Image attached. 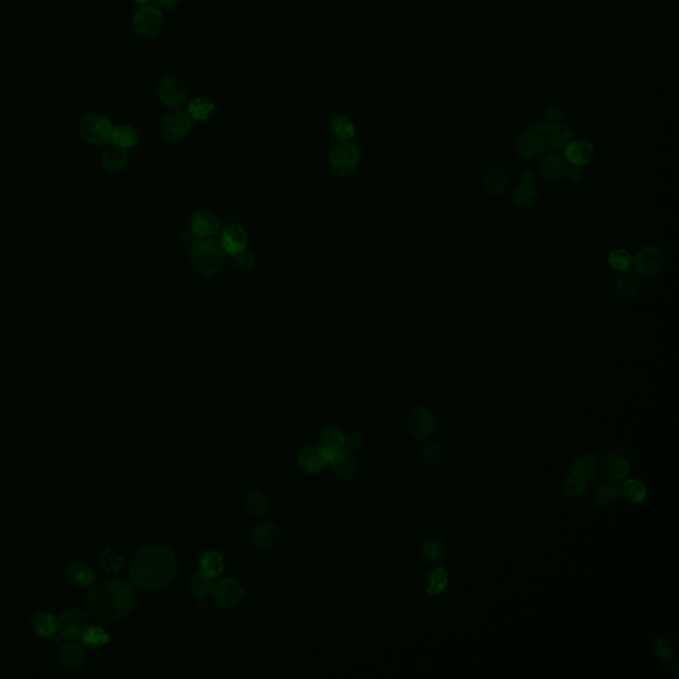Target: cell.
<instances>
[{
    "label": "cell",
    "instance_id": "47",
    "mask_svg": "<svg viewBox=\"0 0 679 679\" xmlns=\"http://www.w3.org/2000/svg\"><path fill=\"white\" fill-rule=\"evenodd\" d=\"M100 560H101L103 568L105 569L107 572H117L124 561L122 556H120L118 553L111 551V550L103 552L100 556Z\"/></svg>",
    "mask_w": 679,
    "mask_h": 679
},
{
    "label": "cell",
    "instance_id": "45",
    "mask_svg": "<svg viewBox=\"0 0 679 679\" xmlns=\"http://www.w3.org/2000/svg\"><path fill=\"white\" fill-rule=\"evenodd\" d=\"M651 650H653L654 656L657 658H660L661 661H670L674 656L676 646L670 638H667L665 636H658L651 643Z\"/></svg>",
    "mask_w": 679,
    "mask_h": 679
},
{
    "label": "cell",
    "instance_id": "18",
    "mask_svg": "<svg viewBox=\"0 0 679 679\" xmlns=\"http://www.w3.org/2000/svg\"><path fill=\"white\" fill-rule=\"evenodd\" d=\"M190 230L200 239L214 238L219 230V221L214 213L198 210L191 215Z\"/></svg>",
    "mask_w": 679,
    "mask_h": 679
},
{
    "label": "cell",
    "instance_id": "30",
    "mask_svg": "<svg viewBox=\"0 0 679 679\" xmlns=\"http://www.w3.org/2000/svg\"><path fill=\"white\" fill-rule=\"evenodd\" d=\"M31 630L40 638H51L56 634L57 630V620L45 612H35L31 616Z\"/></svg>",
    "mask_w": 679,
    "mask_h": 679
},
{
    "label": "cell",
    "instance_id": "10",
    "mask_svg": "<svg viewBox=\"0 0 679 679\" xmlns=\"http://www.w3.org/2000/svg\"><path fill=\"white\" fill-rule=\"evenodd\" d=\"M133 28L140 36L153 37L160 34L165 24L164 14L160 8L144 6L133 17Z\"/></svg>",
    "mask_w": 679,
    "mask_h": 679
},
{
    "label": "cell",
    "instance_id": "17",
    "mask_svg": "<svg viewBox=\"0 0 679 679\" xmlns=\"http://www.w3.org/2000/svg\"><path fill=\"white\" fill-rule=\"evenodd\" d=\"M219 243L226 255L237 257L248 248V234L241 224L234 223L223 230Z\"/></svg>",
    "mask_w": 679,
    "mask_h": 679
},
{
    "label": "cell",
    "instance_id": "52",
    "mask_svg": "<svg viewBox=\"0 0 679 679\" xmlns=\"http://www.w3.org/2000/svg\"><path fill=\"white\" fill-rule=\"evenodd\" d=\"M198 240H200V238L190 228L187 231H184V234H182V241H184V246H187V247L191 248Z\"/></svg>",
    "mask_w": 679,
    "mask_h": 679
},
{
    "label": "cell",
    "instance_id": "35",
    "mask_svg": "<svg viewBox=\"0 0 679 679\" xmlns=\"http://www.w3.org/2000/svg\"><path fill=\"white\" fill-rule=\"evenodd\" d=\"M449 584V573L447 570L442 567H435L431 569L426 579H424V592L431 596H440L442 594Z\"/></svg>",
    "mask_w": 679,
    "mask_h": 679
},
{
    "label": "cell",
    "instance_id": "20",
    "mask_svg": "<svg viewBox=\"0 0 679 679\" xmlns=\"http://www.w3.org/2000/svg\"><path fill=\"white\" fill-rule=\"evenodd\" d=\"M58 662L65 671H77L85 665L84 645L69 641L58 650Z\"/></svg>",
    "mask_w": 679,
    "mask_h": 679
},
{
    "label": "cell",
    "instance_id": "48",
    "mask_svg": "<svg viewBox=\"0 0 679 679\" xmlns=\"http://www.w3.org/2000/svg\"><path fill=\"white\" fill-rule=\"evenodd\" d=\"M364 443L363 434L358 431H350L347 435H344V443H343V450L347 453L357 451Z\"/></svg>",
    "mask_w": 679,
    "mask_h": 679
},
{
    "label": "cell",
    "instance_id": "14",
    "mask_svg": "<svg viewBox=\"0 0 679 679\" xmlns=\"http://www.w3.org/2000/svg\"><path fill=\"white\" fill-rule=\"evenodd\" d=\"M513 201L517 207L530 208L537 201L539 188L531 170H524L511 191Z\"/></svg>",
    "mask_w": 679,
    "mask_h": 679
},
{
    "label": "cell",
    "instance_id": "8",
    "mask_svg": "<svg viewBox=\"0 0 679 679\" xmlns=\"http://www.w3.org/2000/svg\"><path fill=\"white\" fill-rule=\"evenodd\" d=\"M88 626L89 625L85 613L77 607H72L65 610L57 618L56 634L61 640L76 641L77 638H81L83 633L87 630Z\"/></svg>",
    "mask_w": 679,
    "mask_h": 679
},
{
    "label": "cell",
    "instance_id": "27",
    "mask_svg": "<svg viewBox=\"0 0 679 679\" xmlns=\"http://www.w3.org/2000/svg\"><path fill=\"white\" fill-rule=\"evenodd\" d=\"M328 466L333 475L338 477L340 480H352L358 473L357 460L352 457L350 453H347L344 450H341L337 458L331 462Z\"/></svg>",
    "mask_w": 679,
    "mask_h": 679
},
{
    "label": "cell",
    "instance_id": "19",
    "mask_svg": "<svg viewBox=\"0 0 679 679\" xmlns=\"http://www.w3.org/2000/svg\"><path fill=\"white\" fill-rule=\"evenodd\" d=\"M569 473L589 484L599 475V457L596 453L579 455L570 464Z\"/></svg>",
    "mask_w": 679,
    "mask_h": 679
},
{
    "label": "cell",
    "instance_id": "1",
    "mask_svg": "<svg viewBox=\"0 0 679 679\" xmlns=\"http://www.w3.org/2000/svg\"><path fill=\"white\" fill-rule=\"evenodd\" d=\"M137 601V588L125 579H108L91 588L85 597L89 616L100 623H117L129 616Z\"/></svg>",
    "mask_w": 679,
    "mask_h": 679
},
{
    "label": "cell",
    "instance_id": "28",
    "mask_svg": "<svg viewBox=\"0 0 679 679\" xmlns=\"http://www.w3.org/2000/svg\"><path fill=\"white\" fill-rule=\"evenodd\" d=\"M508 184L510 177L502 169H493L487 171L482 178L483 190L493 197L502 195L508 188Z\"/></svg>",
    "mask_w": 679,
    "mask_h": 679
},
{
    "label": "cell",
    "instance_id": "43",
    "mask_svg": "<svg viewBox=\"0 0 679 679\" xmlns=\"http://www.w3.org/2000/svg\"><path fill=\"white\" fill-rule=\"evenodd\" d=\"M633 264V257L629 251H626L624 248H618V250H613L609 255H607V266L610 270L616 271V272H624V271H627Z\"/></svg>",
    "mask_w": 679,
    "mask_h": 679
},
{
    "label": "cell",
    "instance_id": "11",
    "mask_svg": "<svg viewBox=\"0 0 679 679\" xmlns=\"http://www.w3.org/2000/svg\"><path fill=\"white\" fill-rule=\"evenodd\" d=\"M630 471V459L623 450H612L599 462V474L607 482H620Z\"/></svg>",
    "mask_w": 679,
    "mask_h": 679
},
{
    "label": "cell",
    "instance_id": "39",
    "mask_svg": "<svg viewBox=\"0 0 679 679\" xmlns=\"http://www.w3.org/2000/svg\"><path fill=\"white\" fill-rule=\"evenodd\" d=\"M620 490L612 484H600L593 495V502L597 508H607L617 503Z\"/></svg>",
    "mask_w": 679,
    "mask_h": 679
},
{
    "label": "cell",
    "instance_id": "15",
    "mask_svg": "<svg viewBox=\"0 0 679 679\" xmlns=\"http://www.w3.org/2000/svg\"><path fill=\"white\" fill-rule=\"evenodd\" d=\"M546 147H547V144H546L544 136H541L540 133H537L533 129H528V130L523 131L515 142V149H516L517 155L523 160H527V161L539 158L544 153Z\"/></svg>",
    "mask_w": 679,
    "mask_h": 679
},
{
    "label": "cell",
    "instance_id": "31",
    "mask_svg": "<svg viewBox=\"0 0 679 679\" xmlns=\"http://www.w3.org/2000/svg\"><path fill=\"white\" fill-rule=\"evenodd\" d=\"M186 111L193 120V122H203L213 117V114L215 113V104L211 98L206 96H200L188 103Z\"/></svg>",
    "mask_w": 679,
    "mask_h": 679
},
{
    "label": "cell",
    "instance_id": "25",
    "mask_svg": "<svg viewBox=\"0 0 679 679\" xmlns=\"http://www.w3.org/2000/svg\"><path fill=\"white\" fill-rule=\"evenodd\" d=\"M252 543L259 551L271 550L279 540V530L271 521H260L252 530Z\"/></svg>",
    "mask_w": 679,
    "mask_h": 679
},
{
    "label": "cell",
    "instance_id": "40",
    "mask_svg": "<svg viewBox=\"0 0 679 679\" xmlns=\"http://www.w3.org/2000/svg\"><path fill=\"white\" fill-rule=\"evenodd\" d=\"M244 507H246V511L248 514L261 517V516L267 514L270 510V500L263 493L255 490V491H251L246 497Z\"/></svg>",
    "mask_w": 679,
    "mask_h": 679
},
{
    "label": "cell",
    "instance_id": "16",
    "mask_svg": "<svg viewBox=\"0 0 679 679\" xmlns=\"http://www.w3.org/2000/svg\"><path fill=\"white\" fill-rule=\"evenodd\" d=\"M211 596L223 609H234L240 605L244 597V590L235 580L226 579L214 584Z\"/></svg>",
    "mask_w": 679,
    "mask_h": 679
},
{
    "label": "cell",
    "instance_id": "54",
    "mask_svg": "<svg viewBox=\"0 0 679 679\" xmlns=\"http://www.w3.org/2000/svg\"><path fill=\"white\" fill-rule=\"evenodd\" d=\"M134 1H136L137 4H140L141 7H144V6H149V3H150L151 0H134Z\"/></svg>",
    "mask_w": 679,
    "mask_h": 679
},
{
    "label": "cell",
    "instance_id": "50",
    "mask_svg": "<svg viewBox=\"0 0 679 679\" xmlns=\"http://www.w3.org/2000/svg\"><path fill=\"white\" fill-rule=\"evenodd\" d=\"M234 257L237 259V263H238L239 267L243 268V270H250V268H252L255 266V257H254L252 252L248 251V248L244 250L243 252H240L237 257Z\"/></svg>",
    "mask_w": 679,
    "mask_h": 679
},
{
    "label": "cell",
    "instance_id": "12",
    "mask_svg": "<svg viewBox=\"0 0 679 679\" xmlns=\"http://www.w3.org/2000/svg\"><path fill=\"white\" fill-rule=\"evenodd\" d=\"M568 162L565 157L559 153H548L540 157L536 164L537 177L547 184H557L565 178Z\"/></svg>",
    "mask_w": 679,
    "mask_h": 679
},
{
    "label": "cell",
    "instance_id": "3",
    "mask_svg": "<svg viewBox=\"0 0 679 679\" xmlns=\"http://www.w3.org/2000/svg\"><path fill=\"white\" fill-rule=\"evenodd\" d=\"M190 250V263L198 275L211 279L221 272L226 254L219 240L200 239Z\"/></svg>",
    "mask_w": 679,
    "mask_h": 679
},
{
    "label": "cell",
    "instance_id": "9",
    "mask_svg": "<svg viewBox=\"0 0 679 679\" xmlns=\"http://www.w3.org/2000/svg\"><path fill=\"white\" fill-rule=\"evenodd\" d=\"M634 271L640 277H654L658 275L665 266V255L657 246H645L634 257Z\"/></svg>",
    "mask_w": 679,
    "mask_h": 679
},
{
    "label": "cell",
    "instance_id": "24",
    "mask_svg": "<svg viewBox=\"0 0 679 679\" xmlns=\"http://www.w3.org/2000/svg\"><path fill=\"white\" fill-rule=\"evenodd\" d=\"M128 162V153L125 149L117 147L116 144H108L101 154V165L105 171L117 174L122 171Z\"/></svg>",
    "mask_w": 679,
    "mask_h": 679
},
{
    "label": "cell",
    "instance_id": "2",
    "mask_svg": "<svg viewBox=\"0 0 679 679\" xmlns=\"http://www.w3.org/2000/svg\"><path fill=\"white\" fill-rule=\"evenodd\" d=\"M177 576V559L165 546H147L130 563V581L147 592H160Z\"/></svg>",
    "mask_w": 679,
    "mask_h": 679
},
{
    "label": "cell",
    "instance_id": "42",
    "mask_svg": "<svg viewBox=\"0 0 679 679\" xmlns=\"http://www.w3.org/2000/svg\"><path fill=\"white\" fill-rule=\"evenodd\" d=\"M588 486L585 482L577 479L576 477H573L570 473H568L564 479H563V494L564 496L569 499V500H579L580 497L587 494Z\"/></svg>",
    "mask_w": 679,
    "mask_h": 679
},
{
    "label": "cell",
    "instance_id": "22",
    "mask_svg": "<svg viewBox=\"0 0 679 679\" xmlns=\"http://www.w3.org/2000/svg\"><path fill=\"white\" fill-rule=\"evenodd\" d=\"M594 147L585 140H573L564 149V157L569 165L587 166L594 158Z\"/></svg>",
    "mask_w": 679,
    "mask_h": 679
},
{
    "label": "cell",
    "instance_id": "37",
    "mask_svg": "<svg viewBox=\"0 0 679 679\" xmlns=\"http://www.w3.org/2000/svg\"><path fill=\"white\" fill-rule=\"evenodd\" d=\"M620 495L624 496L629 503L640 504L646 499L647 488L638 479H627L620 487Z\"/></svg>",
    "mask_w": 679,
    "mask_h": 679
},
{
    "label": "cell",
    "instance_id": "6",
    "mask_svg": "<svg viewBox=\"0 0 679 679\" xmlns=\"http://www.w3.org/2000/svg\"><path fill=\"white\" fill-rule=\"evenodd\" d=\"M193 124L194 122L187 114V111L177 108L164 114V117L161 118L160 129L162 137L167 142L180 144L190 136L193 130Z\"/></svg>",
    "mask_w": 679,
    "mask_h": 679
},
{
    "label": "cell",
    "instance_id": "21",
    "mask_svg": "<svg viewBox=\"0 0 679 679\" xmlns=\"http://www.w3.org/2000/svg\"><path fill=\"white\" fill-rule=\"evenodd\" d=\"M64 577L74 587L88 588L94 583V572L85 560L72 561L64 570Z\"/></svg>",
    "mask_w": 679,
    "mask_h": 679
},
{
    "label": "cell",
    "instance_id": "26",
    "mask_svg": "<svg viewBox=\"0 0 679 679\" xmlns=\"http://www.w3.org/2000/svg\"><path fill=\"white\" fill-rule=\"evenodd\" d=\"M297 466L308 474L320 473L327 466L320 446H307L303 449L297 457Z\"/></svg>",
    "mask_w": 679,
    "mask_h": 679
},
{
    "label": "cell",
    "instance_id": "51",
    "mask_svg": "<svg viewBox=\"0 0 679 679\" xmlns=\"http://www.w3.org/2000/svg\"><path fill=\"white\" fill-rule=\"evenodd\" d=\"M565 178H568L570 182H580L584 178V171L581 166L570 165L567 166L565 171Z\"/></svg>",
    "mask_w": 679,
    "mask_h": 679
},
{
    "label": "cell",
    "instance_id": "33",
    "mask_svg": "<svg viewBox=\"0 0 679 679\" xmlns=\"http://www.w3.org/2000/svg\"><path fill=\"white\" fill-rule=\"evenodd\" d=\"M213 587H214L213 580L208 579V577H206L201 572L194 573L190 577V581H188L190 593L194 597L195 603L200 604V605H203L207 601L208 596H211Z\"/></svg>",
    "mask_w": 679,
    "mask_h": 679
},
{
    "label": "cell",
    "instance_id": "4",
    "mask_svg": "<svg viewBox=\"0 0 679 679\" xmlns=\"http://www.w3.org/2000/svg\"><path fill=\"white\" fill-rule=\"evenodd\" d=\"M361 150L353 140L337 141L328 151V166L338 177L352 175L360 165Z\"/></svg>",
    "mask_w": 679,
    "mask_h": 679
},
{
    "label": "cell",
    "instance_id": "7",
    "mask_svg": "<svg viewBox=\"0 0 679 679\" xmlns=\"http://www.w3.org/2000/svg\"><path fill=\"white\" fill-rule=\"evenodd\" d=\"M158 97L165 107L177 109L188 101L190 91L182 78L169 74L162 77L158 83Z\"/></svg>",
    "mask_w": 679,
    "mask_h": 679
},
{
    "label": "cell",
    "instance_id": "53",
    "mask_svg": "<svg viewBox=\"0 0 679 679\" xmlns=\"http://www.w3.org/2000/svg\"><path fill=\"white\" fill-rule=\"evenodd\" d=\"M161 10H173L178 6L180 0H155Z\"/></svg>",
    "mask_w": 679,
    "mask_h": 679
},
{
    "label": "cell",
    "instance_id": "34",
    "mask_svg": "<svg viewBox=\"0 0 679 679\" xmlns=\"http://www.w3.org/2000/svg\"><path fill=\"white\" fill-rule=\"evenodd\" d=\"M421 554L424 561L429 564H441L442 561L446 559V546L440 537L430 536L423 540L421 546Z\"/></svg>",
    "mask_w": 679,
    "mask_h": 679
},
{
    "label": "cell",
    "instance_id": "41",
    "mask_svg": "<svg viewBox=\"0 0 679 679\" xmlns=\"http://www.w3.org/2000/svg\"><path fill=\"white\" fill-rule=\"evenodd\" d=\"M80 640L88 649H100L109 643V634L101 626H88Z\"/></svg>",
    "mask_w": 679,
    "mask_h": 679
},
{
    "label": "cell",
    "instance_id": "23",
    "mask_svg": "<svg viewBox=\"0 0 679 679\" xmlns=\"http://www.w3.org/2000/svg\"><path fill=\"white\" fill-rule=\"evenodd\" d=\"M614 294L621 300H630L641 290V279L636 272H620L613 283Z\"/></svg>",
    "mask_w": 679,
    "mask_h": 679
},
{
    "label": "cell",
    "instance_id": "49",
    "mask_svg": "<svg viewBox=\"0 0 679 679\" xmlns=\"http://www.w3.org/2000/svg\"><path fill=\"white\" fill-rule=\"evenodd\" d=\"M544 116H546V122L548 125H551V127L563 124V121L565 118V113H564V111L561 108H559V107H550L546 111Z\"/></svg>",
    "mask_w": 679,
    "mask_h": 679
},
{
    "label": "cell",
    "instance_id": "32",
    "mask_svg": "<svg viewBox=\"0 0 679 679\" xmlns=\"http://www.w3.org/2000/svg\"><path fill=\"white\" fill-rule=\"evenodd\" d=\"M223 570H224V560L219 552H203L200 557V572L202 574L214 580L221 576Z\"/></svg>",
    "mask_w": 679,
    "mask_h": 679
},
{
    "label": "cell",
    "instance_id": "13",
    "mask_svg": "<svg viewBox=\"0 0 679 679\" xmlns=\"http://www.w3.org/2000/svg\"><path fill=\"white\" fill-rule=\"evenodd\" d=\"M437 427V420L431 409L420 406L414 409L407 418V430L416 440L430 438Z\"/></svg>",
    "mask_w": 679,
    "mask_h": 679
},
{
    "label": "cell",
    "instance_id": "5",
    "mask_svg": "<svg viewBox=\"0 0 679 679\" xmlns=\"http://www.w3.org/2000/svg\"><path fill=\"white\" fill-rule=\"evenodd\" d=\"M114 127L100 113L85 114L78 125L81 138L91 147H105L111 142Z\"/></svg>",
    "mask_w": 679,
    "mask_h": 679
},
{
    "label": "cell",
    "instance_id": "46",
    "mask_svg": "<svg viewBox=\"0 0 679 679\" xmlns=\"http://www.w3.org/2000/svg\"><path fill=\"white\" fill-rule=\"evenodd\" d=\"M442 454H443V451H442L441 444L438 442H426L421 449V455H422L423 460H426L430 464L438 463L442 459Z\"/></svg>",
    "mask_w": 679,
    "mask_h": 679
},
{
    "label": "cell",
    "instance_id": "29",
    "mask_svg": "<svg viewBox=\"0 0 679 679\" xmlns=\"http://www.w3.org/2000/svg\"><path fill=\"white\" fill-rule=\"evenodd\" d=\"M328 131L337 141H350L356 136V127L345 114H332Z\"/></svg>",
    "mask_w": 679,
    "mask_h": 679
},
{
    "label": "cell",
    "instance_id": "38",
    "mask_svg": "<svg viewBox=\"0 0 679 679\" xmlns=\"http://www.w3.org/2000/svg\"><path fill=\"white\" fill-rule=\"evenodd\" d=\"M138 140L140 137L137 130L130 125H118L113 129L111 142L116 144L117 147L128 150L136 147L138 144Z\"/></svg>",
    "mask_w": 679,
    "mask_h": 679
},
{
    "label": "cell",
    "instance_id": "44",
    "mask_svg": "<svg viewBox=\"0 0 679 679\" xmlns=\"http://www.w3.org/2000/svg\"><path fill=\"white\" fill-rule=\"evenodd\" d=\"M343 443H344V434L343 431L333 426H325L323 429L321 437H320V447H327V449H338L343 450Z\"/></svg>",
    "mask_w": 679,
    "mask_h": 679
},
{
    "label": "cell",
    "instance_id": "36",
    "mask_svg": "<svg viewBox=\"0 0 679 679\" xmlns=\"http://www.w3.org/2000/svg\"><path fill=\"white\" fill-rule=\"evenodd\" d=\"M570 141H573V131L563 124L553 125L546 134V144L554 150H564Z\"/></svg>",
    "mask_w": 679,
    "mask_h": 679
}]
</instances>
